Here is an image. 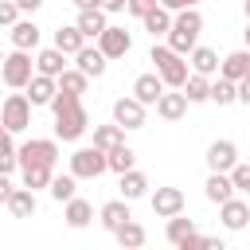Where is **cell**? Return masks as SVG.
<instances>
[{
    "label": "cell",
    "instance_id": "obj_1",
    "mask_svg": "<svg viewBox=\"0 0 250 250\" xmlns=\"http://www.w3.org/2000/svg\"><path fill=\"white\" fill-rule=\"evenodd\" d=\"M199 31H203V16L199 8H184V12H172V27L164 35V43L180 55H191V47L199 43Z\"/></svg>",
    "mask_w": 250,
    "mask_h": 250
},
{
    "label": "cell",
    "instance_id": "obj_2",
    "mask_svg": "<svg viewBox=\"0 0 250 250\" xmlns=\"http://www.w3.org/2000/svg\"><path fill=\"white\" fill-rule=\"evenodd\" d=\"M148 59L156 62V74H160V78H164V86H172V90H180V86L188 82V74H191V62H188V55L172 51L168 43H152Z\"/></svg>",
    "mask_w": 250,
    "mask_h": 250
},
{
    "label": "cell",
    "instance_id": "obj_3",
    "mask_svg": "<svg viewBox=\"0 0 250 250\" xmlns=\"http://www.w3.org/2000/svg\"><path fill=\"white\" fill-rule=\"evenodd\" d=\"M0 78H4L8 90H27V82L35 78V59H31V51L12 47V55H4V62H0Z\"/></svg>",
    "mask_w": 250,
    "mask_h": 250
},
{
    "label": "cell",
    "instance_id": "obj_4",
    "mask_svg": "<svg viewBox=\"0 0 250 250\" xmlns=\"http://www.w3.org/2000/svg\"><path fill=\"white\" fill-rule=\"evenodd\" d=\"M70 172H74L78 180H98L102 172H109V164H105V148H98V145H82V148H74V152H70Z\"/></svg>",
    "mask_w": 250,
    "mask_h": 250
},
{
    "label": "cell",
    "instance_id": "obj_5",
    "mask_svg": "<svg viewBox=\"0 0 250 250\" xmlns=\"http://www.w3.org/2000/svg\"><path fill=\"white\" fill-rule=\"evenodd\" d=\"M90 129V113H86V105L82 102H74V105H66L62 113H55V137L59 141H78L82 133Z\"/></svg>",
    "mask_w": 250,
    "mask_h": 250
},
{
    "label": "cell",
    "instance_id": "obj_6",
    "mask_svg": "<svg viewBox=\"0 0 250 250\" xmlns=\"http://www.w3.org/2000/svg\"><path fill=\"white\" fill-rule=\"evenodd\" d=\"M31 98L27 94H8L4 98V105H0V121H4V129L8 133H23L27 125H31Z\"/></svg>",
    "mask_w": 250,
    "mask_h": 250
},
{
    "label": "cell",
    "instance_id": "obj_7",
    "mask_svg": "<svg viewBox=\"0 0 250 250\" xmlns=\"http://www.w3.org/2000/svg\"><path fill=\"white\" fill-rule=\"evenodd\" d=\"M23 164H59V137H31L20 145V168Z\"/></svg>",
    "mask_w": 250,
    "mask_h": 250
},
{
    "label": "cell",
    "instance_id": "obj_8",
    "mask_svg": "<svg viewBox=\"0 0 250 250\" xmlns=\"http://www.w3.org/2000/svg\"><path fill=\"white\" fill-rule=\"evenodd\" d=\"M98 47H102L105 59H125V55L133 51V35H129L125 27H117V23H109V27L98 35Z\"/></svg>",
    "mask_w": 250,
    "mask_h": 250
},
{
    "label": "cell",
    "instance_id": "obj_9",
    "mask_svg": "<svg viewBox=\"0 0 250 250\" xmlns=\"http://www.w3.org/2000/svg\"><path fill=\"white\" fill-rule=\"evenodd\" d=\"M148 203H152V215H156V219H172V215H180V211L188 207V199H184L180 188H156V191L148 195Z\"/></svg>",
    "mask_w": 250,
    "mask_h": 250
},
{
    "label": "cell",
    "instance_id": "obj_10",
    "mask_svg": "<svg viewBox=\"0 0 250 250\" xmlns=\"http://www.w3.org/2000/svg\"><path fill=\"white\" fill-rule=\"evenodd\" d=\"M145 102H137L133 94L129 98H117L113 102V121L121 125V129H145Z\"/></svg>",
    "mask_w": 250,
    "mask_h": 250
},
{
    "label": "cell",
    "instance_id": "obj_11",
    "mask_svg": "<svg viewBox=\"0 0 250 250\" xmlns=\"http://www.w3.org/2000/svg\"><path fill=\"white\" fill-rule=\"evenodd\" d=\"M219 219H223L227 230H246L250 227V199L230 195L227 203H219Z\"/></svg>",
    "mask_w": 250,
    "mask_h": 250
},
{
    "label": "cell",
    "instance_id": "obj_12",
    "mask_svg": "<svg viewBox=\"0 0 250 250\" xmlns=\"http://www.w3.org/2000/svg\"><path fill=\"white\" fill-rule=\"evenodd\" d=\"M238 164V145L234 141H211L207 145V168L211 172H230Z\"/></svg>",
    "mask_w": 250,
    "mask_h": 250
},
{
    "label": "cell",
    "instance_id": "obj_13",
    "mask_svg": "<svg viewBox=\"0 0 250 250\" xmlns=\"http://www.w3.org/2000/svg\"><path fill=\"white\" fill-rule=\"evenodd\" d=\"M188 105H191V102H188V94L168 86V90L156 98V117H164V121H180V117L188 113Z\"/></svg>",
    "mask_w": 250,
    "mask_h": 250
},
{
    "label": "cell",
    "instance_id": "obj_14",
    "mask_svg": "<svg viewBox=\"0 0 250 250\" xmlns=\"http://www.w3.org/2000/svg\"><path fill=\"white\" fill-rule=\"evenodd\" d=\"M8 39H12V47H20V51H35L39 39H43V31H39L35 20H16V23L8 27Z\"/></svg>",
    "mask_w": 250,
    "mask_h": 250
},
{
    "label": "cell",
    "instance_id": "obj_15",
    "mask_svg": "<svg viewBox=\"0 0 250 250\" xmlns=\"http://www.w3.org/2000/svg\"><path fill=\"white\" fill-rule=\"evenodd\" d=\"M168 86H164V78L156 74V70H148V74H137L133 78V98L137 102H145V105H156V98L164 94Z\"/></svg>",
    "mask_w": 250,
    "mask_h": 250
},
{
    "label": "cell",
    "instance_id": "obj_16",
    "mask_svg": "<svg viewBox=\"0 0 250 250\" xmlns=\"http://www.w3.org/2000/svg\"><path fill=\"white\" fill-rule=\"evenodd\" d=\"M105 16H109L105 8H78V20H74V23H78V31H82L86 39H98V35L109 27Z\"/></svg>",
    "mask_w": 250,
    "mask_h": 250
},
{
    "label": "cell",
    "instance_id": "obj_17",
    "mask_svg": "<svg viewBox=\"0 0 250 250\" xmlns=\"http://www.w3.org/2000/svg\"><path fill=\"white\" fill-rule=\"evenodd\" d=\"M74 66H78V70H86L90 78H102V74H105V66H109V59L102 55V47H90V43H86V47L74 55Z\"/></svg>",
    "mask_w": 250,
    "mask_h": 250
},
{
    "label": "cell",
    "instance_id": "obj_18",
    "mask_svg": "<svg viewBox=\"0 0 250 250\" xmlns=\"http://www.w3.org/2000/svg\"><path fill=\"white\" fill-rule=\"evenodd\" d=\"M59 94V78H51V74H39L35 70V78L27 82V98H31V105H51V98Z\"/></svg>",
    "mask_w": 250,
    "mask_h": 250
},
{
    "label": "cell",
    "instance_id": "obj_19",
    "mask_svg": "<svg viewBox=\"0 0 250 250\" xmlns=\"http://www.w3.org/2000/svg\"><path fill=\"white\" fill-rule=\"evenodd\" d=\"M8 211H12V219H31L35 215V207H39V199H35V191L23 184V188H16L12 195H8V203H4Z\"/></svg>",
    "mask_w": 250,
    "mask_h": 250
},
{
    "label": "cell",
    "instance_id": "obj_20",
    "mask_svg": "<svg viewBox=\"0 0 250 250\" xmlns=\"http://www.w3.org/2000/svg\"><path fill=\"white\" fill-rule=\"evenodd\" d=\"M62 219H66V227L82 230V227H90V223H94V203H90V199H82V195H74V199H66Z\"/></svg>",
    "mask_w": 250,
    "mask_h": 250
},
{
    "label": "cell",
    "instance_id": "obj_21",
    "mask_svg": "<svg viewBox=\"0 0 250 250\" xmlns=\"http://www.w3.org/2000/svg\"><path fill=\"white\" fill-rule=\"evenodd\" d=\"M125 219H133V215H129V199H109V203H102V207H98V223H102L109 234H113Z\"/></svg>",
    "mask_w": 250,
    "mask_h": 250
},
{
    "label": "cell",
    "instance_id": "obj_22",
    "mask_svg": "<svg viewBox=\"0 0 250 250\" xmlns=\"http://www.w3.org/2000/svg\"><path fill=\"white\" fill-rule=\"evenodd\" d=\"M66 59H70V55H62V51L51 43V47H43V51L35 55V70H39V74H51V78H59V74L66 70Z\"/></svg>",
    "mask_w": 250,
    "mask_h": 250
},
{
    "label": "cell",
    "instance_id": "obj_23",
    "mask_svg": "<svg viewBox=\"0 0 250 250\" xmlns=\"http://www.w3.org/2000/svg\"><path fill=\"white\" fill-rule=\"evenodd\" d=\"M117 191H121V199H141V195H148V176L145 172H137V168H129V172H121V180H117Z\"/></svg>",
    "mask_w": 250,
    "mask_h": 250
},
{
    "label": "cell",
    "instance_id": "obj_24",
    "mask_svg": "<svg viewBox=\"0 0 250 250\" xmlns=\"http://www.w3.org/2000/svg\"><path fill=\"white\" fill-rule=\"evenodd\" d=\"M203 195H207L211 203H227V199L234 195L230 172H211V176H207V184H203Z\"/></svg>",
    "mask_w": 250,
    "mask_h": 250
},
{
    "label": "cell",
    "instance_id": "obj_25",
    "mask_svg": "<svg viewBox=\"0 0 250 250\" xmlns=\"http://www.w3.org/2000/svg\"><path fill=\"white\" fill-rule=\"evenodd\" d=\"M113 238H117V246L121 250H137V246H145V238H148V230L137 223V219H125L117 230H113Z\"/></svg>",
    "mask_w": 250,
    "mask_h": 250
},
{
    "label": "cell",
    "instance_id": "obj_26",
    "mask_svg": "<svg viewBox=\"0 0 250 250\" xmlns=\"http://www.w3.org/2000/svg\"><path fill=\"white\" fill-rule=\"evenodd\" d=\"M55 47H59L62 55H70V59H74V55L86 47V35L78 31V23H66V27H59V31H55Z\"/></svg>",
    "mask_w": 250,
    "mask_h": 250
},
{
    "label": "cell",
    "instance_id": "obj_27",
    "mask_svg": "<svg viewBox=\"0 0 250 250\" xmlns=\"http://www.w3.org/2000/svg\"><path fill=\"white\" fill-rule=\"evenodd\" d=\"M188 62H191V70H195V74H207V78H211V74H219V55H215L211 47H199V43H195V47H191V55H188Z\"/></svg>",
    "mask_w": 250,
    "mask_h": 250
},
{
    "label": "cell",
    "instance_id": "obj_28",
    "mask_svg": "<svg viewBox=\"0 0 250 250\" xmlns=\"http://www.w3.org/2000/svg\"><path fill=\"white\" fill-rule=\"evenodd\" d=\"M141 23H145V31H148L152 39H160V35H168V27H172V12H168L164 4H156L148 16H141Z\"/></svg>",
    "mask_w": 250,
    "mask_h": 250
},
{
    "label": "cell",
    "instance_id": "obj_29",
    "mask_svg": "<svg viewBox=\"0 0 250 250\" xmlns=\"http://www.w3.org/2000/svg\"><path fill=\"white\" fill-rule=\"evenodd\" d=\"M180 90L188 94V102H191V105L211 102V78H207V74H195V70H191V74H188V82H184Z\"/></svg>",
    "mask_w": 250,
    "mask_h": 250
},
{
    "label": "cell",
    "instance_id": "obj_30",
    "mask_svg": "<svg viewBox=\"0 0 250 250\" xmlns=\"http://www.w3.org/2000/svg\"><path fill=\"white\" fill-rule=\"evenodd\" d=\"M105 164H109V172H117V176H121V172L137 168V152H133V148L121 141V145H113V148L105 152Z\"/></svg>",
    "mask_w": 250,
    "mask_h": 250
},
{
    "label": "cell",
    "instance_id": "obj_31",
    "mask_svg": "<svg viewBox=\"0 0 250 250\" xmlns=\"http://www.w3.org/2000/svg\"><path fill=\"white\" fill-rule=\"evenodd\" d=\"M191 234H195V223H191V219H184V211H180V215H172V219H168V227H164V238H168L172 246H184Z\"/></svg>",
    "mask_w": 250,
    "mask_h": 250
},
{
    "label": "cell",
    "instance_id": "obj_32",
    "mask_svg": "<svg viewBox=\"0 0 250 250\" xmlns=\"http://www.w3.org/2000/svg\"><path fill=\"white\" fill-rule=\"evenodd\" d=\"M20 172H23V184H27L31 191L51 188V180H55V168H51V164H23Z\"/></svg>",
    "mask_w": 250,
    "mask_h": 250
},
{
    "label": "cell",
    "instance_id": "obj_33",
    "mask_svg": "<svg viewBox=\"0 0 250 250\" xmlns=\"http://www.w3.org/2000/svg\"><path fill=\"white\" fill-rule=\"evenodd\" d=\"M12 137H16V133H8V129L0 133V172H8V176L20 168V145H16Z\"/></svg>",
    "mask_w": 250,
    "mask_h": 250
},
{
    "label": "cell",
    "instance_id": "obj_34",
    "mask_svg": "<svg viewBox=\"0 0 250 250\" xmlns=\"http://www.w3.org/2000/svg\"><path fill=\"white\" fill-rule=\"evenodd\" d=\"M47 191H51V199H55V203H66V199H74V195H78V176H74V172L55 176Z\"/></svg>",
    "mask_w": 250,
    "mask_h": 250
},
{
    "label": "cell",
    "instance_id": "obj_35",
    "mask_svg": "<svg viewBox=\"0 0 250 250\" xmlns=\"http://www.w3.org/2000/svg\"><path fill=\"white\" fill-rule=\"evenodd\" d=\"M211 102H215V105H234V102H238V82H230V78L219 74V78L211 82Z\"/></svg>",
    "mask_w": 250,
    "mask_h": 250
},
{
    "label": "cell",
    "instance_id": "obj_36",
    "mask_svg": "<svg viewBox=\"0 0 250 250\" xmlns=\"http://www.w3.org/2000/svg\"><path fill=\"white\" fill-rule=\"evenodd\" d=\"M121 141H125V129H121L117 121H109V125H94V145H98V148L109 152V148L121 145Z\"/></svg>",
    "mask_w": 250,
    "mask_h": 250
},
{
    "label": "cell",
    "instance_id": "obj_37",
    "mask_svg": "<svg viewBox=\"0 0 250 250\" xmlns=\"http://www.w3.org/2000/svg\"><path fill=\"white\" fill-rule=\"evenodd\" d=\"M86 86H90V74H86V70H78V66H66V70L59 74V90H70V94H86Z\"/></svg>",
    "mask_w": 250,
    "mask_h": 250
},
{
    "label": "cell",
    "instance_id": "obj_38",
    "mask_svg": "<svg viewBox=\"0 0 250 250\" xmlns=\"http://www.w3.org/2000/svg\"><path fill=\"white\" fill-rule=\"evenodd\" d=\"M230 184H234V191H246V188H250V164L238 160V164L230 168Z\"/></svg>",
    "mask_w": 250,
    "mask_h": 250
},
{
    "label": "cell",
    "instance_id": "obj_39",
    "mask_svg": "<svg viewBox=\"0 0 250 250\" xmlns=\"http://www.w3.org/2000/svg\"><path fill=\"white\" fill-rule=\"evenodd\" d=\"M20 20V4L16 0H0V27H12Z\"/></svg>",
    "mask_w": 250,
    "mask_h": 250
},
{
    "label": "cell",
    "instance_id": "obj_40",
    "mask_svg": "<svg viewBox=\"0 0 250 250\" xmlns=\"http://www.w3.org/2000/svg\"><path fill=\"white\" fill-rule=\"evenodd\" d=\"M156 4H160V0H125V12L141 20V16H148V12L156 8Z\"/></svg>",
    "mask_w": 250,
    "mask_h": 250
},
{
    "label": "cell",
    "instance_id": "obj_41",
    "mask_svg": "<svg viewBox=\"0 0 250 250\" xmlns=\"http://www.w3.org/2000/svg\"><path fill=\"white\" fill-rule=\"evenodd\" d=\"M168 12H184V8H199V0H160Z\"/></svg>",
    "mask_w": 250,
    "mask_h": 250
},
{
    "label": "cell",
    "instance_id": "obj_42",
    "mask_svg": "<svg viewBox=\"0 0 250 250\" xmlns=\"http://www.w3.org/2000/svg\"><path fill=\"white\" fill-rule=\"evenodd\" d=\"M16 191V184L8 180V172H0V203H8V195Z\"/></svg>",
    "mask_w": 250,
    "mask_h": 250
},
{
    "label": "cell",
    "instance_id": "obj_43",
    "mask_svg": "<svg viewBox=\"0 0 250 250\" xmlns=\"http://www.w3.org/2000/svg\"><path fill=\"white\" fill-rule=\"evenodd\" d=\"M238 102H242V105H250V74L238 82Z\"/></svg>",
    "mask_w": 250,
    "mask_h": 250
},
{
    "label": "cell",
    "instance_id": "obj_44",
    "mask_svg": "<svg viewBox=\"0 0 250 250\" xmlns=\"http://www.w3.org/2000/svg\"><path fill=\"white\" fill-rule=\"evenodd\" d=\"M20 4V12H39L43 8V0H16Z\"/></svg>",
    "mask_w": 250,
    "mask_h": 250
},
{
    "label": "cell",
    "instance_id": "obj_45",
    "mask_svg": "<svg viewBox=\"0 0 250 250\" xmlns=\"http://www.w3.org/2000/svg\"><path fill=\"white\" fill-rule=\"evenodd\" d=\"M105 12H125V0H102Z\"/></svg>",
    "mask_w": 250,
    "mask_h": 250
},
{
    "label": "cell",
    "instance_id": "obj_46",
    "mask_svg": "<svg viewBox=\"0 0 250 250\" xmlns=\"http://www.w3.org/2000/svg\"><path fill=\"white\" fill-rule=\"evenodd\" d=\"M74 8H102V0H70Z\"/></svg>",
    "mask_w": 250,
    "mask_h": 250
},
{
    "label": "cell",
    "instance_id": "obj_47",
    "mask_svg": "<svg viewBox=\"0 0 250 250\" xmlns=\"http://www.w3.org/2000/svg\"><path fill=\"white\" fill-rule=\"evenodd\" d=\"M242 12H246V20H250V0H242Z\"/></svg>",
    "mask_w": 250,
    "mask_h": 250
},
{
    "label": "cell",
    "instance_id": "obj_48",
    "mask_svg": "<svg viewBox=\"0 0 250 250\" xmlns=\"http://www.w3.org/2000/svg\"><path fill=\"white\" fill-rule=\"evenodd\" d=\"M242 35H246V47H250V20H246V31H242Z\"/></svg>",
    "mask_w": 250,
    "mask_h": 250
},
{
    "label": "cell",
    "instance_id": "obj_49",
    "mask_svg": "<svg viewBox=\"0 0 250 250\" xmlns=\"http://www.w3.org/2000/svg\"><path fill=\"white\" fill-rule=\"evenodd\" d=\"M0 62H4V51H0Z\"/></svg>",
    "mask_w": 250,
    "mask_h": 250
},
{
    "label": "cell",
    "instance_id": "obj_50",
    "mask_svg": "<svg viewBox=\"0 0 250 250\" xmlns=\"http://www.w3.org/2000/svg\"><path fill=\"white\" fill-rule=\"evenodd\" d=\"M0 133H4V121H0Z\"/></svg>",
    "mask_w": 250,
    "mask_h": 250
},
{
    "label": "cell",
    "instance_id": "obj_51",
    "mask_svg": "<svg viewBox=\"0 0 250 250\" xmlns=\"http://www.w3.org/2000/svg\"><path fill=\"white\" fill-rule=\"evenodd\" d=\"M246 195H250V188H246Z\"/></svg>",
    "mask_w": 250,
    "mask_h": 250
}]
</instances>
